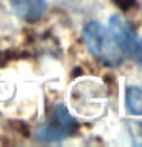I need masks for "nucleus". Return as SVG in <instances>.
I'll return each mask as SVG.
<instances>
[{
    "mask_svg": "<svg viewBox=\"0 0 142 147\" xmlns=\"http://www.w3.org/2000/svg\"><path fill=\"white\" fill-rule=\"evenodd\" d=\"M82 37H84L87 49L99 63L110 67L122 64V51L115 41L110 29L104 28L98 22H89L84 26Z\"/></svg>",
    "mask_w": 142,
    "mask_h": 147,
    "instance_id": "obj_1",
    "label": "nucleus"
},
{
    "mask_svg": "<svg viewBox=\"0 0 142 147\" xmlns=\"http://www.w3.org/2000/svg\"><path fill=\"white\" fill-rule=\"evenodd\" d=\"M76 130V121L63 104H58L49 112L46 121L37 132V138L44 142L61 141Z\"/></svg>",
    "mask_w": 142,
    "mask_h": 147,
    "instance_id": "obj_2",
    "label": "nucleus"
},
{
    "mask_svg": "<svg viewBox=\"0 0 142 147\" xmlns=\"http://www.w3.org/2000/svg\"><path fill=\"white\" fill-rule=\"evenodd\" d=\"M109 29L119 49L142 67V37L130 26V23L121 16H112L109 22Z\"/></svg>",
    "mask_w": 142,
    "mask_h": 147,
    "instance_id": "obj_3",
    "label": "nucleus"
},
{
    "mask_svg": "<svg viewBox=\"0 0 142 147\" xmlns=\"http://www.w3.org/2000/svg\"><path fill=\"white\" fill-rule=\"evenodd\" d=\"M9 3L25 22H37L46 12V0H9Z\"/></svg>",
    "mask_w": 142,
    "mask_h": 147,
    "instance_id": "obj_4",
    "label": "nucleus"
},
{
    "mask_svg": "<svg viewBox=\"0 0 142 147\" xmlns=\"http://www.w3.org/2000/svg\"><path fill=\"white\" fill-rule=\"evenodd\" d=\"M125 107L130 115L142 117V87L128 86L125 89Z\"/></svg>",
    "mask_w": 142,
    "mask_h": 147,
    "instance_id": "obj_5",
    "label": "nucleus"
},
{
    "mask_svg": "<svg viewBox=\"0 0 142 147\" xmlns=\"http://www.w3.org/2000/svg\"><path fill=\"white\" fill-rule=\"evenodd\" d=\"M119 6L121 8H124V9H127V8H130L133 3H135V0H115Z\"/></svg>",
    "mask_w": 142,
    "mask_h": 147,
    "instance_id": "obj_6",
    "label": "nucleus"
}]
</instances>
